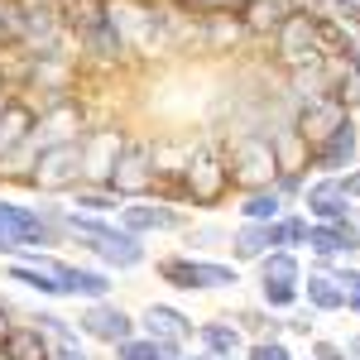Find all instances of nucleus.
<instances>
[{"instance_id": "1", "label": "nucleus", "mask_w": 360, "mask_h": 360, "mask_svg": "<svg viewBox=\"0 0 360 360\" xmlns=\"http://www.w3.org/2000/svg\"><path fill=\"white\" fill-rule=\"evenodd\" d=\"M68 221V231L72 236H82V240H91V250L106 259V264H115V269H130V264H139L144 259V250H139V240L130 236V231H115V226L96 221V217H63Z\"/></svg>"}, {"instance_id": "2", "label": "nucleus", "mask_w": 360, "mask_h": 360, "mask_svg": "<svg viewBox=\"0 0 360 360\" xmlns=\"http://www.w3.org/2000/svg\"><path fill=\"white\" fill-rule=\"evenodd\" d=\"M82 144H72V139H58V144H49L44 154H39V164H34V183L39 188H49V193H58V188H72L77 178H82Z\"/></svg>"}, {"instance_id": "3", "label": "nucleus", "mask_w": 360, "mask_h": 360, "mask_svg": "<svg viewBox=\"0 0 360 360\" xmlns=\"http://www.w3.org/2000/svg\"><path fill=\"white\" fill-rule=\"evenodd\" d=\"M231 164H236V183H245V188H255V183H269L278 173V159H274V144L259 135H245L231 144Z\"/></svg>"}, {"instance_id": "4", "label": "nucleus", "mask_w": 360, "mask_h": 360, "mask_svg": "<svg viewBox=\"0 0 360 360\" xmlns=\"http://www.w3.org/2000/svg\"><path fill=\"white\" fill-rule=\"evenodd\" d=\"M159 274L178 288H226V283H236L231 264H207V259H164Z\"/></svg>"}, {"instance_id": "5", "label": "nucleus", "mask_w": 360, "mask_h": 360, "mask_svg": "<svg viewBox=\"0 0 360 360\" xmlns=\"http://www.w3.org/2000/svg\"><path fill=\"white\" fill-rule=\"evenodd\" d=\"M278 58H283L288 68H303V63H317V58H322V44H317L307 15H288V20L278 25Z\"/></svg>"}, {"instance_id": "6", "label": "nucleus", "mask_w": 360, "mask_h": 360, "mask_svg": "<svg viewBox=\"0 0 360 360\" xmlns=\"http://www.w3.org/2000/svg\"><path fill=\"white\" fill-rule=\"evenodd\" d=\"M226 183H231V168H221V159L212 149H197L188 159V193L197 202H217L226 193Z\"/></svg>"}, {"instance_id": "7", "label": "nucleus", "mask_w": 360, "mask_h": 360, "mask_svg": "<svg viewBox=\"0 0 360 360\" xmlns=\"http://www.w3.org/2000/svg\"><path fill=\"white\" fill-rule=\"evenodd\" d=\"M336 125H346V106H336L332 96H312L298 115V139L303 144H327Z\"/></svg>"}, {"instance_id": "8", "label": "nucleus", "mask_w": 360, "mask_h": 360, "mask_svg": "<svg viewBox=\"0 0 360 360\" xmlns=\"http://www.w3.org/2000/svg\"><path fill=\"white\" fill-rule=\"evenodd\" d=\"M82 332L96 336V341H106V346H120V341H130L135 336V322L111 303H91L82 312Z\"/></svg>"}, {"instance_id": "9", "label": "nucleus", "mask_w": 360, "mask_h": 360, "mask_svg": "<svg viewBox=\"0 0 360 360\" xmlns=\"http://www.w3.org/2000/svg\"><path fill=\"white\" fill-rule=\"evenodd\" d=\"M144 332H149V341H159V346H168V351H178V346L193 336V322H188L178 307L154 303L149 312H144Z\"/></svg>"}, {"instance_id": "10", "label": "nucleus", "mask_w": 360, "mask_h": 360, "mask_svg": "<svg viewBox=\"0 0 360 360\" xmlns=\"http://www.w3.org/2000/svg\"><path fill=\"white\" fill-rule=\"evenodd\" d=\"M307 212L317 217V226L346 221L351 197H346V188H341V178H322V183H312V188H307Z\"/></svg>"}, {"instance_id": "11", "label": "nucleus", "mask_w": 360, "mask_h": 360, "mask_svg": "<svg viewBox=\"0 0 360 360\" xmlns=\"http://www.w3.org/2000/svg\"><path fill=\"white\" fill-rule=\"evenodd\" d=\"M149 149L144 144H125L120 149V159L111 164V188L115 193H144L149 188Z\"/></svg>"}, {"instance_id": "12", "label": "nucleus", "mask_w": 360, "mask_h": 360, "mask_svg": "<svg viewBox=\"0 0 360 360\" xmlns=\"http://www.w3.org/2000/svg\"><path fill=\"white\" fill-rule=\"evenodd\" d=\"M0 231H5L15 245H49V226L39 221L34 212L10 207V202H0Z\"/></svg>"}, {"instance_id": "13", "label": "nucleus", "mask_w": 360, "mask_h": 360, "mask_svg": "<svg viewBox=\"0 0 360 360\" xmlns=\"http://www.w3.org/2000/svg\"><path fill=\"white\" fill-rule=\"evenodd\" d=\"M58 278V293H72V298H91V303H101L106 298V274H96V269H72V264H49Z\"/></svg>"}, {"instance_id": "14", "label": "nucleus", "mask_w": 360, "mask_h": 360, "mask_svg": "<svg viewBox=\"0 0 360 360\" xmlns=\"http://www.w3.org/2000/svg\"><path fill=\"white\" fill-rule=\"evenodd\" d=\"M307 245L317 250V255H346V250L360 245V231L346 221L336 226H307Z\"/></svg>"}, {"instance_id": "15", "label": "nucleus", "mask_w": 360, "mask_h": 360, "mask_svg": "<svg viewBox=\"0 0 360 360\" xmlns=\"http://www.w3.org/2000/svg\"><path fill=\"white\" fill-rule=\"evenodd\" d=\"M34 130V111L25 101H5L0 106V154H10L15 144H25V135Z\"/></svg>"}, {"instance_id": "16", "label": "nucleus", "mask_w": 360, "mask_h": 360, "mask_svg": "<svg viewBox=\"0 0 360 360\" xmlns=\"http://www.w3.org/2000/svg\"><path fill=\"white\" fill-rule=\"evenodd\" d=\"M5 356L10 360H49V341L39 327H15L5 336Z\"/></svg>"}, {"instance_id": "17", "label": "nucleus", "mask_w": 360, "mask_h": 360, "mask_svg": "<svg viewBox=\"0 0 360 360\" xmlns=\"http://www.w3.org/2000/svg\"><path fill=\"white\" fill-rule=\"evenodd\" d=\"M178 226V212L173 207H125V231H173Z\"/></svg>"}, {"instance_id": "18", "label": "nucleus", "mask_w": 360, "mask_h": 360, "mask_svg": "<svg viewBox=\"0 0 360 360\" xmlns=\"http://www.w3.org/2000/svg\"><path fill=\"white\" fill-rule=\"evenodd\" d=\"M351 154H356V130H351V120L336 125L327 144H317V164H322V168H341Z\"/></svg>"}, {"instance_id": "19", "label": "nucleus", "mask_w": 360, "mask_h": 360, "mask_svg": "<svg viewBox=\"0 0 360 360\" xmlns=\"http://www.w3.org/2000/svg\"><path fill=\"white\" fill-rule=\"evenodd\" d=\"M288 0H250L245 5V25L250 29H278L283 20H288Z\"/></svg>"}, {"instance_id": "20", "label": "nucleus", "mask_w": 360, "mask_h": 360, "mask_svg": "<svg viewBox=\"0 0 360 360\" xmlns=\"http://www.w3.org/2000/svg\"><path fill=\"white\" fill-rule=\"evenodd\" d=\"M269 226H274V221H269ZM269 226H259V221L240 226V236H236V255H240V259H264V255H269V245H274Z\"/></svg>"}, {"instance_id": "21", "label": "nucleus", "mask_w": 360, "mask_h": 360, "mask_svg": "<svg viewBox=\"0 0 360 360\" xmlns=\"http://www.w3.org/2000/svg\"><path fill=\"white\" fill-rule=\"evenodd\" d=\"M307 303H317L322 312H336V307H346V288L327 274H312L307 278Z\"/></svg>"}, {"instance_id": "22", "label": "nucleus", "mask_w": 360, "mask_h": 360, "mask_svg": "<svg viewBox=\"0 0 360 360\" xmlns=\"http://www.w3.org/2000/svg\"><path fill=\"white\" fill-rule=\"evenodd\" d=\"M259 274H264V283H298V259L288 250H274V255H264Z\"/></svg>"}, {"instance_id": "23", "label": "nucleus", "mask_w": 360, "mask_h": 360, "mask_svg": "<svg viewBox=\"0 0 360 360\" xmlns=\"http://www.w3.org/2000/svg\"><path fill=\"white\" fill-rule=\"evenodd\" d=\"M278 207H283V197H278L274 188H269V193H250L240 212H245V221H259V226H269V221L278 217Z\"/></svg>"}, {"instance_id": "24", "label": "nucleus", "mask_w": 360, "mask_h": 360, "mask_svg": "<svg viewBox=\"0 0 360 360\" xmlns=\"http://www.w3.org/2000/svg\"><path fill=\"white\" fill-rule=\"evenodd\" d=\"M115 356H120V360H168L173 351L159 346V341H149V336H130V341L115 346Z\"/></svg>"}, {"instance_id": "25", "label": "nucleus", "mask_w": 360, "mask_h": 360, "mask_svg": "<svg viewBox=\"0 0 360 360\" xmlns=\"http://www.w3.org/2000/svg\"><path fill=\"white\" fill-rule=\"evenodd\" d=\"M202 341H207L217 356H236V351H240V332L226 327V322H207V327H202Z\"/></svg>"}, {"instance_id": "26", "label": "nucleus", "mask_w": 360, "mask_h": 360, "mask_svg": "<svg viewBox=\"0 0 360 360\" xmlns=\"http://www.w3.org/2000/svg\"><path fill=\"white\" fill-rule=\"evenodd\" d=\"M10 278H15V283H25V288H39V293H58L53 269H39V264H15Z\"/></svg>"}, {"instance_id": "27", "label": "nucleus", "mask_w": 360, "mask_h": 360, "mask_svg": "<svg viewBox=\"0 0 360 360\" xmlns=\"http://www.w3.org/2000/svg\"><path fill=\"white\" fill-rule=\"evenodd\" d=\"M312 34H317V44H322V53H351V44H346V34L332 25V20H322V15H312Z\"/></svg>"}, {"instance_id": "28", "label": "nucleus", "mask_w": 360, "mask_h": 360, "mask_svg": "<svg viewBox=\"0 0 360 360\" xmlns=\"http://www.w3.org/2000/svg\"><path fill=\"white\" fill-rule=\"evenodd\" d=\"M269 236H274V245H303L307 240V221H274Z\"/></svg>"}, {"instance_id": "29", "label": "nucleus", "mask_w": 360, "mask_h": 360, "mask_svg": "<svg viewBox=\"0 0 360 360\" xmlns=\"http://www.w3.org/2000/svg\"><path fill=\"white\" fill-rule=\"evenodd\" d=\"M298 298V283H264V303L269 307H293Z\"/></svg>"}, {"instance_id": "30", "label": "nucleus", "mask_w": 360, "mask_h": 360, "mask_svg": "<svg viewBox=\"0 0 360 360\" xmlns=\"http://www.w3.org/2000/svg\"><path fill=\"white\" fill-rule=\"evenodd\" d=\"M250 360H293L278 341H259V346H250Z\"/></svg>"}, {"instance_id": "31", "label": "nucleus", "mask_w": 360, "mask_h": 360, "mask_svg": "<svg viewBox=\"0 0 360 360\" xmlns=\"http://www.w3.org/2000/svg\"><path fill=\"white\" fill-rule=\"evenodd\" d=\"M77 207H86V212H111L115 197H101V193H77Z\"/></svg>"}, {"instance_id": "32", "label": "nucleus", "mask_w": 360, "mask_h": 360, "mask_svg": "<svg viewBox=\"0 0 360 360\" xmlns=\"http://www.w3.org/2000/svg\"><path fill=\"white\" fill-rule=\"evenodd\" d=\"M0 34H20V20H15V5L0 0Z\"/></svg>"}, {"instance_id": "33", "label": "nucleus", "mask_w": 360, "mask_h": 360, "mask_svg": "<svg viewBox=\"0 0 360 360\" xmlns=\"http://www.w3.org/2000/svg\"><path fill=\"white\" fill-rule=\"evenodd\" d=\"M336 283L346 288V298H351V293H360V269H341V274H336Z\"/></svg>"}, {"instance_id": "34", "label": "nucleus", "mask_w": 360, "mask_h": 360, "mask_svg": "<svg viewBox=\"0 0 360 360\" xmlns=\"http://www.w3.org/2000/svg\"><path fill=\"white\" fill-rule=\"evenodd\" d=\"M317 360H346V356H341V346H332V341H322V346H317Z\"/></svg>"}, {"instance_id": "35", "label": "nucleus", "mask_w": 360, "mask_h": 360, "mask_svg": "<svg viewBox=\"0 0 360 360\" xmlns=\"http://www.w3.org/2000/svg\"><path fill=\"white\" fill-rule=\"evenodd\" d=\"M341 188H346V197H360V173H351V178H341Z\"/></svg>"}, {"instance_id": "36", "label": "nucleus", "mask_w": 360, "mask_h": 360, "mask_svg": "<svg viewBox=\"0 0 360 360\" xmlns=\"http://www.w3.org/2000/svg\"><path fill=\"white\" fill-rule=\"evenodd\" d=\"M336 5H341L346 15H356V20H360V0H336Z\"/></svg>"}, {"instance_id": "37", "label": "nucleus", "mask_w": 360, "mask_h": 360, "mask_svg": "<svg viewBox=\"0 0 360 360\" xmlns=\"http://www.w3.org/2000/svg\"><path fill=\"white\" fill-rule=\"evenodd\" d=\"M15 332V327H10V322H5V307H0V341H5V336Z\"/></svg>"}, {"instance_id": "38", "label": "nucleus", "mask_w": 360, "mask_h": 360, "mask_svg": "<svg viewBox=\"0 0 360 360\" xmlns=\"http://www.w3.org/2000/svg\"><path fill=\"white\" fill-rule=\"evenodd\" d=\"M351 356H356V360H360V336H356V341H351Z\"/></svg>"}, {"instance_id": "39", "label": "nucleus", "mask_w": 360, "mask_h": 360, "mask_svg": "<svg viewBox=\"0 0 360 360\" xmlns=\"http://www.w3.org/2000/svg\"><path fill=\"white\" fill-rule=\"evenodd\" d=\"M346 303H351V307H356V312H360V293H351V298H346Z\"/></svg>"}, {"instance_id": "40", "label": "nucleus", "mask_w": 360, "mask_h": 360, "mask_svg": "<svg viewBox=\"0 0 360 360\" xmlns=\"http://www.w3.org/2000/svg\"><path fill=\"white\" fill-rule=\"evenodd\" d=\"M0 360H10V356H5V351H0Z\"/></svg>"}, {"instance_id": "41", "label": "nucleus", "mask_w": 360, "mask_h": 360, "mask_svg": "<svg viewBox=\"0 0 360 360\" xmlns=\"http://www.w3.org/2000/svg\"><path fill=\"white\" fill-rule=\"evenodd\" d=\"M68 360H82V356H68Z\"/></svg>"}, {"instance_id": "42", "label": "nucleus", "mask_w": 360, "mask_h": 360, "mask_svg": "<svg viewBox=\"0 0 360 360\" xmlns=\"http://www.w3.org/2000/svg\"><path fill=\"white\" fill-rule=\"evenodd\" d=\"M202 360H212V356H202Z\"/></svg>"}]
</instances>
